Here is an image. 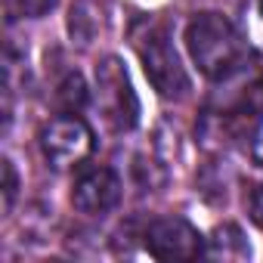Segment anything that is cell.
Instances as JSON below:
<instances>
[{
    "label": "cell",
    "mask_w": 263,
    "mask_h": 263,
    "mask_svg": "<svg viewBox=\"0 0 263 263\" xmlns=\"http://www.w3.org/2000/svg\"><path fill=\"white\" fill-rule=\"evenodd\" d=\"M96 102L105 118V124L115 134L134 130L140 121V99L134 93V84L127 78V68L118 56H105L96 65Z\"/></svg>",
    "instance_id": "obj_3"
},
{
    "label": "cell",
    "mask_w": 263,
    "mask_h": 263,
    "mask_svg": "<svg viewBox=\"0 0 263 263\" xmlns=\"http://www.w3.org/2000/svg\"><path fill=\"white\" fill-rule=\"evenodd\" d=\"M186 50L211 81H229L245 68L248 41L220 13H201L186 25Z\"/></svg>",
    "instance_id": "obj_1"
},
{
    "label": "cell",
    "mask_w": 263,
    "mask_h": 263,
    "mask_svg": "<svg viewBox=\"0 0 263 263\" xmlns=\"http://www.w3.org/2000/svg\"><path fill=\"white\" fill-rule=\"evenodd\" d=\"M248 214H251L254 226H260V229H263V183L251 192V198H248Z\"/></svg>",
    "instance_id": "obj_12"
},
{
    "label": "cell",
    "mask_w": 263,
    "mask_h": 263,
    "mask_svg": "<svg viewBox=\"0 0 263 263\" xmlns=\"http://www.w3.org/2000/svg\"><path fill=\"white\" fill-rule=\"evenodd\" d=\"M37 143H41L44 161L53 171H71V167H81L90 158L93 130L84 118L65 111V115H59V118H53L50 124L41 127Z\"/></svg>",
    "instance_id": "obj_4"
},
{
    "label": "cell",
    "mask_w": 263,
    "mask_h": 263,
    "mask_svg": "<svg viewBox=\"0 0 263 263\" xmlns=\"http://www.w3.org/2000/svg\"><path fill=\"white\" fill-rule=\"evenodd\" d=\"M59 0H4L10 19H44L56 10Z\"/></svg>",
    "instance_id": "obj_9"
},
{
    "label": "cell",
    "mask_w": 263,
    "mask_h": 263,
    "mask_svg": "<svg viewBox=\"0 0 263 263\" xmlns=\"http://www.w3.org/2000/svg\"><path fill=\"white\" fill-rule=\"evenodd\" d=\"M90 99V90H87V81L81 71H68L59 84H56V102L59 108H65L68 115H78Z\"/></svg>",
    "instance_id": "obj_8"
},
{
    "label": "cell",
    "mask_w": 263,
    "mask_h": 263,
    "mask_svg": "<svg viewBox=\"0 0 263 263\" xmlns=\"http://www.w3.org/2000/svg\"><path fill=\"white\" fill-rule=\"evenodd\" d=\"M143 245L155 260H195L204 254V235L186 217H158L146 226Z\"/></svg>",
    "instance_id": "obj_5"
},
{
    "label": "cell",
    "mask_w": 263,
    "mask_h": 263,
    "mask_svg": "<svg viewBox=\"0 0 263 263\" xmlns=\"http://www.w3.org/2000/svg\"><path fill=\"white\" fill-rule=\"evenodd\" d=\"M248 155L257 167H263V118L254 124V130L248 134Z\"/></svg>",
    "instance_id": "obj_10"
},
{
    "label": "cell",
    "mask_w": 263,
    "mask_h": 263,
    "mask_svg": "<svg viewBox=\"0 0 263 263\" xmlns=\"http://www.w3.org/2000/svg\"><path fill=\"white\" fill-rule=\"evenodd\" d=\"M121 204V177L111 167H87L71 183V208L84 217H105Z\"/></svg>",
    "instance_id": "obj_6"
},
{
    "label": "cell",
    "mask_w": 263,
    "mask_h": 263,
    "mask_svg": "<svg viewBox=\"0 0 263 263\" xmlns=\"http://www.w3.org/2000/svg\"><path fill=\"white\" fill-rule=\"evenodd\" d=\"M137 53L143 62V71L149 78V84L155 87L158 96L164 99H183L189 93V74L180 62V53L174 50V41L164 28L152 25L146 28V34L137 37Z\"/></svg>",
    "instance_id": "obj_2"
},
{
    "label": "cell",
    "mask_w": 263,
    "mask_h": 263,
    "mask_svg": "<svg viewBox=\"0 0 263 263\" xmlns=\"http://www.w3.org/2000/svg\"><path fill=\"white\" fill-rule=\"evenodd\" d=\"M4 177H7V183H4V204H7V211H10L13 201H16V189H19V177H16V167H13L10 158L4 161Z\"/></svg>",
    "instance_id": "obj_11"
},
{
    "label": "cell",
    "mask_w": 263,
    "mask_h": 263,
    "mask_svg": "<svg viewBox=\"0 0 263 263\" xmlns=\"http://www.w3.org/2000/svg\"><path fill=\"white\" fill-rule=\"evenodd\" d=\"M204 257L214 260H248L251 257V245L241 232V226L235 223H223L211 232V238H204Z\"/></svg>",
    "instance_id": "obj_7"
}]
</instances>
